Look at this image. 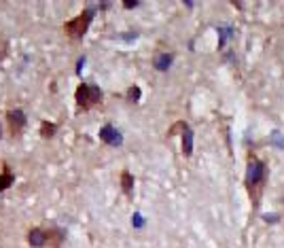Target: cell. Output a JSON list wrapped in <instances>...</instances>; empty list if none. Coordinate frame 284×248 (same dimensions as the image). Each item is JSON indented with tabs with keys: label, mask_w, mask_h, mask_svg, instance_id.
Wrapping results in <instances>:
<instances>
[{
	"label": "cell",
	"mask_w": 284,
	"mask_h": 248,
	"mask_svg": "<svg viewBox=\"0 0 284 248\" xmlns=\"http://www.w3.org/2000/svg\"><path fill=\"white\" fill-rule=\"evenodd\" d=\"M55 132H57V125L55 123H51V121H43L41 123V138L49 140V138H53Z\"/></svg>",
	"instance_id": "11"
},
{
	"label": "cell",
	"mask_w": 284,
	"mask_h": 248,
	"mask_svg": "<svg viewBox=\"0 0 284 248\" xmlns=\"http://www.w3.org/2000/svg\"><path fill=\"white\" fill-rule=\"evenodd\" d=\"M83 64H85V59L81 57V59H79V64H77V72H81V68H83Z\"/></svg>",
	"instance_id": "17"
},
{
	"label": "cell",
	"mask_w": 284,
	"mask_h": 248,
	"mask_svg": "<svg viewBox=\"0 0 284 248\" xmlns=\"http://www.w3.org/2000/svg\"><path fill=\"white\" fill-rule=\"evenodd\" d=\"M138 4H140L138 0H123V6H125V9H136Z\"/></svg>",
	"instance_id": "15"
},
{
	"label": "cell",
	"mask_w": 284,
	"mask_h": 248,
	"mask_svg": "<svg viewBox=\"0 0 284 248\" xmlns=\"http://www.w3.org/2000/svg\"><path fill=\"white\" fill-rule=\"evenodd\" d=\"M15 183V174H13V170L9 168V165H4L2 172H0V193L6 191L9 187Z\"/></svg>",
	"instance_id": "10"
},
{
	"label": "cell",
	"mask_w": 284,
	"mask_h": 248,
	"mask_svg": "<svg viewBox=\"0 0 284 248\" xmlns=\"http://www.w3.org/2000/svg\"><path fill=\"white\" fill-rule=\"evenodd\" d=\"M92 19H94V9H83L77 17H72L64 24V34L70 41H81L87 34L89 26H92Z\"/></svg>",
	"instance_id": "3"
},
{
	"label": "cell",
	"mask_w": 284,
	"mask_h": 248,
	"mask_svg": "<svg viewBox=\"0 0 284 248\" xmlns=\"http://www.w3.org/2000/svg\"><path fill=\"white\" fill-rule=\"evenodd\" d=\"M100 140L108 147H121L123 145V134L117 130L113 123H106L100 127Z\"/></svg>",
	"instance_id": "7"
},
{
	"label": "cell",
	"mask_w": 284,
	"mask_h": 248,
	"mask_svg": "<svg viewBox=\"0 0 284 248\" xmlns=\"http://www.w3.org/2000/svg\"><path fill=\"white\" fill-rule=\"evenodd\" d=\"M0 140H2V123H0Z\"/></svg>",
	"instance_id": "18"
},
{
	"label": "cell",
	"mask_w": 284,
	"mask_h": 248,
	"mask_svg": "<svg viewBox=\"0 0 284 248\" xmlns=\"http://www.w3.org/2000/svg\"><path fill=\"white\" fill-rule=\"evenodd\" d=\"M128 98H130L132 102H138V100H140V87H138V85H132V87H130Z\"/></svg>",
	"instance_id": "13"
},
{
	"label": "cell",
	"mask_w": 284,
	"mask_h": 248,
	"mask_svg": "<svg viewBox=\"0 0 284 248\" xmlns=\"http://www.w3.org/2000/svg\"><path fill=\"white\" fill-rule=\"evenodd\" d=\"M172 62H174V53H157V55L153 57V66H155V68L159 70V72L170 70Z\"/></svg>",
	"instance_id": "8"
},
{
	"label": "cell",
	"mask_w": 284,
	"mask_h": 248,
	"mask_svg": "<svg viewBox=\"0 0 284 248\" xmlns=\"http://www.w3.org/2000/svg\"><path fill=\"white\" fill-rule=\"evenodd\" d=\"M132 223H134V227H142V225H144V219H142V216H140V212H136V214H134V219H132Z\"/></svg>",
	"instance_id": "14"
},
{
	"label": "cell",
	"mask_w": 284,
	"mask_h": 248,
	"mask_svg": "<svg viewBox=\"0 0 284 248\" xmlns=\"http://www.w3.org/2000/svg\"><path fill=\"white\" fill-rule=\"evenodd\" d=\"M121 189L125 193V198H134V176H132V172L128 170H123L121 172Z\"/></svg>",
	"instance_id": "9"
},
{
	"label": "cell",
	"mask_w": 284,
	"mask_h": 248,
	"mask_svg": "<svg viewBox=\"0 0 284 248\" xmlns=\"http://www.w3.org/2000/svg\"><path fill=\"white\" fill-rule=\"evenodd\" d=\"M26 112L19 110V108H11L6 110V127H9V134L11 138H19L21 132L26 130Z\"/></svg>",
	"instance_id": "5"
},
{
	"label": "cell",
	"mask_w": 284,
	"mask_h": 248,
	"mask_svg": "<svg viewBox=\"0 0 284 248\" xmlns=\"http://www.w3.org/2000/svg\"><path fill=\"white\" fill-rule=\"evenodd\" d=\"M219 34H221V41H219V47H223V45H225V41H229L231 36H234V30L231 28H219Z\"/></svg>",
	"instance_id": "12"
},
{
	"label": "cell",
	"mask_w": 284,
	"mask_h": 248,
	"mask_svg": "<svg viewBox=\"0 0 284 248\" xmlns=\"http://www.w3.org/2000/svg\"><path fill=\"white\" fill-rule=\"evenodd\" d=\"M263 221H267V223H276V221H278V214H265Z\"/></svg>",
	"instance_id": "16"
},
{
	"label": "cell",
	"mask_w": 284,
	"mask_h": 248,
	"mask_svg": "<svg viewBox=\"0 0 284 248\" xmlns=\"http://www.w3.org/2000/svg\"><path fill=\"white\" fill-rule=\"evenodd\" d=\"M265 183H267V165L265 161L257 159L255 155L248 157V165H246V174H244V187L250 195V201L252 206H259V199H261V193L265 189Z\"/></svg>",
	"instance_id": "1"
},
{
	"label": "cell",
	"mask_w": 284,
	"mask_h": 248,
	"mask_svg": "<svg viewBox=\"0 0 284 248\" xmlns=\"http://www.w3.org/2000/svg\"><path fill=\"white\" fill-rule=\"evenodd\" d=\"M174 132H181V136H183V155L191 157V153H193V130L187 125V121H178L170 130V134H174Z\"/></svg>",
	"instance_id": "6"
},
{
	"label": "cell",
	"mask_w": 284,
	"mask_h": 248,
	"mask_svg": "<svg viewBox=\"0 0 284 248\" xmlns=\"http://www.w3.org/2000/svg\"><path fill=\"white\" fill-rule=\"evenodd\" d=\"M74 102H77L79 110H89L98 106L102 102V89L98 85H92V83H81L74 89Z\"/></svg>",
	"instance_id": "4"
},
{
	"label": "cell",
	"mask_w": 284,
	"mask_h": 248,
	"mask_svg": "<svg viewBox=\"0 0 284 248\" xmlns=\"http://www.w3.org/2000/svg\"><path fill=\"white\" fill-rule=\"evenodd\" d=\"M66 238L64 229L57 227H32L28 231V244L32 248H59Z\"/></svg>",
	"instance_id": "2"
}]
</instances>
